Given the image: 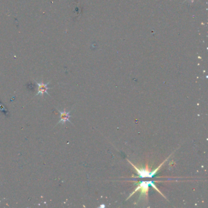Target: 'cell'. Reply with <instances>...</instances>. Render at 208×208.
<instances>
[{
  "mask_svg": "<svg viewBox=\"0 0 208 208\" xmlns=\"http://www.w3.org/2000/svg\"><path fill=\"white\" fill-rule=\"evenodd\" d=\"M136 184L137 185V188L135 189L134 191L132 192V193H131L130 195H129V197L127 198V200L129 199V198H130L133 195V194H134L135 192H136L138 191H140V194L139 196V200H140L141 199H143L144 200H148V195L150 186H151L152 187H153L155 190H156L158 192H159L160 194H161L162 195L165 197V196L163 195V193H162V192L159 190L158 188H157L154 181H140V182H138V183Z\"/></svg>",
  "mask_w": 208,
  "mask_h": 208,
  "instance_id": "1",
  "label": "cell"
},
{
  "mask_svg": "<svg viewBox=\"0 0 208 208\" xmlns=\"http://www.w3.org/2000/svg\"><path fill=\"white\" fill-rule=\"evenodd\" d=\"M169 158V157H168V158L166 159L163 163L159 165V166H158V168L154 169V170L152 171H150V170L148 169V165H146V168H144V169H138L137 168L136 166L134 165V164H132L131 161H129V160H128V161L129 162V163H130L133 167L135 169V170L137 171V175H138V177H134V178H153L155 175H156L157 172H158V171L161 169V166L163 165L165 163V161H167V159Z\"/></svg>",
  "mask_w": 208,
  "mask_h": 208,
  "instance_id": "2",
  "label": "cell"
},
{
  "mask_svg": "<svg viewBox=\"0 0 208 208\" xmlns=\"http://www.w3.org/2000/svg\"><path fill=\"white\" fill-rule=\"evenodd\" d=\"M36 84L38 86V92L37 94V96L38 95H41V96H43V95L45 94H47V95H49L48 92V90L50 89L51 88L48 87V85L49 84V82L48 83H44L43 82H36Z\"/></svg>",
  "mask_w": 208,
  "mask_h": 208,
  "instance_id": "3",
  "label": "cell"
},
{
  "mask_svg": "<svg viewBox=\"0 0 208 208\" xmlns=\"http://www.w3.org/2000/svg\"><path fill=\"white\" fill-rule=\"evenodd\" d=\"M58 111L60 114H61V117H60V120L58 122V124L61 123L62 124H64L67 122L72 123L70 120V118L71 117V115H70V114L71 111L66 112L65 110L64 111H61V110H58Z\"/></svg>",
  "mask_w": 208,
  "mask_h": 208,
  "instance_id": "4",
  "label": "cell"
}]
</instances>
